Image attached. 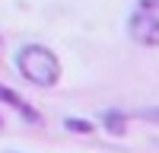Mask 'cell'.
Wrapping results in <instances>:
<instances>
[{
  "mask_svg": "<svg viewBox=\"0 0 159 153\" xmlns=\"http://www.w3.org/2000/svg\"><path fill=\"white\" fill-rule=\"evenodd\" d=\"M16 70L35 86H54L61 80V61L45 45H25L16 51Z\"/></svg>",
  "mask_w": 159,
  "mask_h": 153,
  "instance_id": "6da1fadb",
  "label": "cell"
},
{
  "mask_svg": "<svg viewBox=\"0 0 159 153\" xmlns=\"http://www.w3.org/2000/svg\"><path fill=\"white\" fill-rule=\"evenodd\" d=\"M127 32L137 45L159 48V0H140L127 19Z\"/></svg>",
  "mask_w": 159,
  "mask_h": 153,
  "instance_id": "7a4b0ae2",
  "label": "cell"
},
{
  "mask_svg": "<svg viewBox=\"0 0 159 153\" xmlns=\"http://www.w3.org/2000/svg\"><path fill=\"white\" fill-rule=\"evenodd\" d=\"M0 102H7L10 109H16V112L22 115V118H25V121H38V112H35L32 105H25V102H22L16 93H13L10 86H3V83H0Z\"/></svg>",
  "mask_w": 159,
  "mask_h": 153,
  "instance_id": "3957f363",
  "label": "cell"
},
{
  "mask_svg": "<svg viewBox=\"0 0 159 153\" xmlns=\"http://www.w3.org/2000/svg\"><path fill=\"white\" fill-rule=\"evenodd\" d=\"M64 128H67V131H76V134H92L96 131V124L86 121V118H64Z\"/></svg>",
  "mask_w": 159,
  "mask_h": 153,
  "instance_id": "277c9868",
  "label": "cell"
},
{
  "mask_svg": "<svg viewBox=\"0 0 159 153\" xmlns=\"http://www.w3.org/2000/svg\"><path fill=\"white\" fill-rule=\"evenodd\" d=\"M105 124H108L111 134H124V115H118V112H105Z\"/></svg>",
  "mask_w": 159,
  "mask_h": 153,
  "instance_id": "5b68a950",
  "label": "cell"
},
{
  "mask_svg": "<svg viewBox=\"0 0 159 153\" xmlns=\"http://www.w3.org/2000/svg\"><path fill=\"white\" fill-rule=\"evenodd\" d=\"M137 118H143V121H156V124H159V105H156V109H140Z\"/></svg>",
  "mask_w": 159,
  "mask_h": 153,
  "instance_id": "8992f818",
  "label": "cell"
}]
</instances>
